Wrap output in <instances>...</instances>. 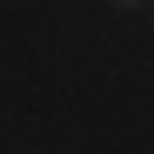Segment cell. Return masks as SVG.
Returning a JSON list of instances; mask_svg holds the SVG:
<instances>
[{"mask_svg":"<svg viewBox=\"0 0 154 154\" xmlns=\"http://www.w3.org/2000/svg\"><path fill=\"white\" fill-rule=\"evenodd\" d=\"M114 7H147V0H114Z\"/></svg>","mask_w":154,"mask_h":154,"instance_id":"1","label":"cell"}]
</instances>
